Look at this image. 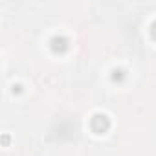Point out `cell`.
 Wrapping results in <instances>:
<instances>
[{"mask_svg":"<svg viewBox=\"0 0 156 156\" xmlns=\"http://www.w3.org/2000/svg\"><path fill=\"white\" fill-rule=\"evenodd\" d=\"M123 77H125V72L123 70H114L112 72V79L114 81H123Z\"/></svg>","mask_w":156,"mask_h":156,"instance_id":"obj_3","label":"cell"},{"mask_svg":"<svg viewBox=\"0 0 156 156\" xmlns=\"http://www.w3.org/2000/svg\"><path fill=\"white\" fill-rule=\"evenodd\" d=\"M90 129H92L96 134L107 132V130L110 129V119H108V116H105V114H96V116H92V119H90Z\"/></svg>","mask_w":156,"mask_h":156,"instance_id":"obj_1","label":"cell"},{"mask_svg":"<svg viewBox=\"0 0 156 156\" xmlns=\"http://www.w3.org/2000/svg\"><path fill=\"white\" fill-rule=\"evenodd\" d=\"M50 48H51L55 53H64V51L70 48V41H68L66 37H62V35H55V37H51V41H50Z\"/></svg>","mask_w":156,"mask_h":156,"instance_id":"obj_2","label":"cell"},{"mask_svg":"<svg viewBox=\"0 0 156 156\" xmlns=\"http://www.w3.org/2000/svg\"><path fill=\"white\" fill-rule=\"evenodd\" d=\"M151 33H152V37L156 39V20H154V22L151 24Z\"/></svg>","mask_w":156,"mask_h":156,"instance_id":"obj_4","label":"cell"}]
</instances>
